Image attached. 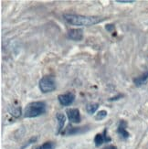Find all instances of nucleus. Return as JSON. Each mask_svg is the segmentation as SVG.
<instances>
[{"mask_svg": "<svg viewBox=\"0 0 148 149\" xmlns=\"http://www.w3.org/2000/svg\"><path fill=\"white\" fill-rule=\"evenodd\" d=\"M118 3H133V0H116Z\"/></svg>", "mask_w": 148, "mask_h": 149, "instance_id": "f3484780", "label": "nucleus"}, {"mask_svg": "<svg viewBox=\"0 0 148 149\" xmlns=\"http://www.w3.org/2000/svg\"><path fill=\"white\" fill-rule=\"evenodd\" d=\"M148 81V72H146L145 73H144L143 75H141L140 77H137L135 79H133V83L135 84L136 86L140 87L145 84Z\"/></svg>", "mask_w": 148, "mask_h": 149, "instance_id": "9b49d317", "label": "nucleus"}, {"mask_svg": "<svg viewBox=\"0 0 148 149\" xmlns=\"http://www.w3.org/2000/svg\"><path fill=\"white\" fill-rule=\"evenodd\" d=\"M126 127H127V123L124 120L120 121L119 125H118V129H117V133L123 139H127L130 135L129 133H128L126 130Z\"/></svg>", "mask_w": 148, "mask_h": 149, "instance_id": "6e6552de", "label": "nucleus"}, {"mask_svg": "<svg viewBox=\"0 0 148 149\" xmlns=\"http://www.w3.org/2000/svg\"><path fill=\"white\" fill-rule=\"evenodd\" d=\"M46 113V103L44 102H32L26 106L24 116L26 118H35Z\"/></svg>", "mask_w": 148, "mask_h": 149, "instance_id": "f03ea898", "label": "nucleus"}, {"mask_svg": "<svg viewBox=\"0 0 148 149\" xmlns=\"http://www.w3.org/2000/svg\"><path fill=\"white\" fill-rule=\"evenodd\" d=\"M68 38L74 41H81L83 38V30L81 29H72L68 31Z\"/></svg>", "mask_w": 148, "mask_h": 149, "instance_id": "423d86ee", "label": "nucleus"}, {"mask_svg": "<svg viewBox=\"0 0 148 149\" xmlns=\"http://www.w3.org/2000/svg\"><path fill=\"white\" fill-rule=\"evenodd\" d=\"M8 113L14 116V117L17 118L19 116L21 115V108L18 107V106H12V107H9L8 108Z\"/></svg>", "mask_w": 148, "mask_h": 149, "instance_id": "f8f14e48", "label": "nucleus"}, {"mask_svg": "<svg viewBox=\"0 0 148 149\" xmlns=\"http://www.w3.org/2000/svg\"><path fill=\"white\" fill-rule=\"evenodd\" d=\"M104 149H118V148L116 146H108V147H106Z\"/></svg>", "mask_w": 148, "mask_h": 149, "instance_id": "a211bd4d", "label": "nucleus"}, {"mask_svg": "<svg viewBox=\"0 0 148 149\" xmlns=\"http://www.w3.org/2000/svg\"><path fill=\"white\" fill-rule=\"evenodd\" d=\"M98 108H99V104L97 102H91V103H88V104H87L86 111H87L88 113L92 114V113H94L96 111H97Z\"/></svg>", "mask_w": 148, "mask_h": 149, "instance_id": "ddd939ff", "label": "nucleus"}, {"mask_svg": "<svg viewBox=\"0 0 148 149\" xmlns=\"http://www.w3.org/2000/svg\"><path fill=\"white\" fill-rule=\"evenodd\" d=\"M63 18L68 24L73 26H89L96 25L104 20V18L95 16H82V15H75V14H64Z\"/></svg>", "mask_w": 148, "mask_h": 149, "instance_id": "f257e3e1", "label": "nucleus"}, {"mask_svg": "<svg viewBox=\"0 0 148 149\" xmlns=\"http://www.w3.org/2000/svg\"><path fill=\"white\" fill-rule=\"evenodd\" d=\"M35 149H55V144L53 142H46L43 145L36 147Z\"/></svg>", "mask_w": 148, "mask_h": 149, "instance_id": "4468645a", "label": "nucleus"}, {"mask_svg": "<svg viewBox=\"0 0 148 149\" xmlns=\"http://www.w3.org/2000/svg\"><path fill=\"white\" fill-rule=\"evenodd\" d=\"M67 115L68 118L69 120L70 123L72 124H78V123L81 122V114H80V111L79 109L77 108H70L67 110Z\"/></svg>", "mask_w": 148, "mask_h": 149, "instance_id": "39448f33", "label": "nucleus"}, {"mask_svg": "<svg viewBox=\"0 0 148 149\" xmlns=\"http://www.w3.org/2000/svg\"><path fill=\"white\" fill-rule=\"evenodd\" d=\"M105 29L107 31H113L114 29V25H113V24H108V25H106Z\"/></svg>", "mask_w": 148, "mask_h": 149, "instance_id": "dca6fc26", "label": "nucleus"}, {"mask_svg": "<svg viewBox=\"0 0 148 149\" xmlns=\"http://www.w3.org/2000/svg\"><path fill=\"white\" fill-rule=\"evenodd\" d=\"M58 100H59L61 105L69 106L70 104H72L73 102L75 101V95L72 93H67L58 96Z\"/></svg>", "mask_w": 148, "mask_h": 149, "instance_id": "20e7f679", "label": "nucleus"}, {"mask_svg": "<svg viewBox=\"0 0 148 149\" xmlns=\"http://www.w3.org/2000/svg\"><path fill=\"white\" fill-rule=\"evenodd\" d=\"M57 120H58V128H57V131L56 134H59L64 127V125H65V121H66V116L64 115L63 113H58L56 115Z\"/></svg>", "mask_w": 148, "mask_h": 149, "instance_id": "9d476101", "label": "nucleus"}, {"mask_svg": "<svg viewBox=\"0 0 148 149\" xmlns=\"http://www.w3.org/2000/svg\"><path fill=\"white\" fill-rule=\"evenodd\" d=\"M40 89L43 93H51L56 89L55 78L52 75H47L40 81Z\"/></svg>", "mask_w": 148, "mask_h": 149, "instance_id": "7ed1b4c3", "label": "nucleus"}, {"mask_svg": "<svg viewBox=\"0 0 148 149\" xmlns=\"http://www.w3.org/2000/svg\"><path fill=\"white\" fill-rule=\"evenodd\" d=\"M106 116H107V112L105 111V110H101V111L98 112L97 114H96L95 120H97V121L102 120V119H104Z\"/></svg>", "mask_w": 148, "mask_h": 149, "instance_id": "2eb2a0df", "label": "nucleus"}, {"mask_svg": "<svg viewBox=\"0 0 148 149\" xmlns=\"http://www.w3.org/2000/svg\"><path fill=\"white\" fill-rule=\"evenodd\" d=\"M87 127H68L65 131L62 132V134H67V135H72L77 134H82L86 132L88 129H85Z\"/></svg>", "mask_w": 148, "mask_h": 149, "instance_id": "1a4fd4ad", "label": "nucleus"}, {"mask_svg": "<svg viewBox=\"0 0 148 149\" xmlns=\"http://www.w3.org/2000/svg\"><path fill=\"white\" fill-rule=\"evenodd\" d=\"M106 133H107V131L104 130L102 134H97L95 135L94 143H95V146H97V147L101 146L102 144L104 143V142H110L111 141V138L109 137V136H107Z\"/></svg>", "mask_w": 148, "mask_h": 149, "instance_id": "0eeeda50", "label": "nucleus"}]
</instances>
